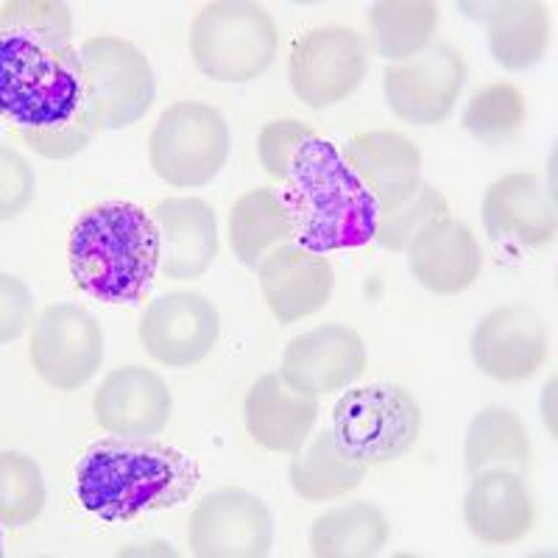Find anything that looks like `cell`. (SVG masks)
<instances>
[{
    "instance_id": "cell-20",
    "label": "cell",
    "mask_w": 558,
    "mask_h": 558,
    "mask_svg": "<svg viewBox=\"0 0 558 558\" xmlns=\"http://www.w3.org/2000/svg\"><path fill=\"white\" fill-rule=\"evenodd\" d=\"M159 229V271L171 279H196L218 254L216 209L196 196L166 198L154 216Z\"/></svg>"
},
{
    "instance_id": "cell-26",
    "label": "cell",
    "mask_w": 558,
    "mask_h": 558,
    "mask_svg": "<svg viewBox=\"0 0 558 558\" xmlns=\"http://www.w3.org/2000/svg\"><path fill=\"white\" fill-rule=\"evenodd\" d=\"M229 243L238 263L246 268H257L274 248L293 243V227L282 196L271 187L243 193L229 213Z\"/></svg>"
},
{
    "instance_id": "cell-25",
    "label": "cell",
    "mask_w": 558,
    "mask_h": 558,
    "mask_svg": "<svg viewBox=\"0 0 558 558\" xmlns=\"http://www.w3.org/2000/svg\"><path fill=\"white\" fill-rule=\"evenodd\" d=\"M463 466L472 477L483 472L525 477L531 466V438L522 418L508 408H486L477 413L463 438Z\"/></svg>"
},
{
    "instance_id": "cell-21",
    "label": "cell",
    "mask_w": 558,
    "mask_h": 558,
    "mask_svg": "<svg viewBox=\"0 0 558 558\" xmlns=\"http://www.w3.org/2000/svg\"><path fill=\"white\" fill-rule=\"evenodd\" d=\"M248 436L271 452H299L318 418V400L296 391L279 372L254 383L243 405Z\"/></svg>"
},
{
    "instance_id": "cell-9",
    "label": "cell",
    "mask_w": 558,
    "mask_h": 558,
    "mask_svg": "<svg viewBox=\"0 0 558 558\" xmlns=\"http://www.w3.org/2000/svg\"><path fill=\"white\" fill-rule=\"evenodd\" d=\"M368 73L366 39L347 26H324L293 43L288 82L293 96L311 109L347 101Z\"/></svg>"
},
{
    "instance_id": "cell-7",
    "label": "cell",
    "mask_w": 558,
    "mask_h": 558,
    "mask_svg": "<svg viewBox=\"0 0 558 558\" xmlns=\"http://www.w3.org/2000/svg\"><path fill=\"white\" fill-rule=\"evenodd\" d=\"M422 411L402 386L380 383L347 391L332 408V436L343 456L363 466L397 461L413 447Z\"/></svg>"
},
{
    "instance_id": "cell-16",
    "label": "cell",
    "mask_w": 558,
    "mask_h": 558,
    "mask_svg": "<svg viewBox=\"0 0 558 558\" xmlns=\"http://www.w3.org/2000/svg\"><path fill=\"white\" fill-rule=\"evenodd\" d=\"M481 218L492 241L522 248L547 246L558 229L550 191L533 173H508L488 184Z\"/></svg>"
},
{
    "instance_id": "cell-34",
    "label": "cell",
    "mask_w": 558,
    "mask_h": 558,
    "mask_svg": "<svg viewBox=\"0 0 558 558\" xmlns=\"http://www.w3.org/2000/svg\"><path fill=\"white\" fill-rule=\"evenodd\" d=\"M37 179L28 159L14 148L0 146V221H12L32 204Z\"/></svg>"
},
{
    "instance_id": "cell-19",
    "label": "cell",
    "mask_w": 558,
    "mask_h": 558,
    "mask_svg": "<svg viewBox=\"0 0 558 558\" xmlns=\"http://www.w3.org/2000/svg\"><path fill=\"white\" fill-rule=\"evenodd\" d=\"M341 157L377 207H391L422 184V154L416 143L393 129H375L347 140Z\"/></svg>"
},
{
    "instance_id": "cell-28",
    "label": "cell",
    "mask_w": 558,
    "mask_h": 558,
    "mask_svg": "<svg viewBox=\"0 0 558 558\" xmlns=\"http://www.w3.org/2000/svg\"><path fill=\"white\" fill-rule=\"evenodd\" d=\"M372 48L388 62H405L430 48L438 28V7L430 0H380L368 12Z\"/></svg>"
},
{
    "instance_id": "cell-31",
    "label": "cell",
    "mask_w": 558,
    "mask_h": 558,
    "mask_svg": "<svg viewBox=\"0 0 558 558\" xmlns=\"http://www.w3.org/2000/svg\"><path fill=\"white\" fill-rule=\"evenodd\" d=\"M525 98L511 84H488L463 107V129L486 146H502L525 126Z\"/></svg>"
},
{
    "instance_id": "cell-14",
    "label": "cell",
    "mask_w": 558,
    "mask_h": 558,
    "mask_svg": "<svg viewBox=\"0 0 558 558\" xmlns=\"http://www.w3.org/2000/svg\"><path fill=\"white\" fill-rule=\"evenodd\" d=\"M366 372V343L343 324H322L286 347L279 375L307 397L349 388Z\"/></svg>"
},
{
    "instance_id": "cell-22",
    "label": "cell",
    "mask_w": 558,
    "mask_h": 558,
    "mask_svg": "<svg viewBox=\"0 0 558 558\" xmlns=\"http://www.w3.org/2000/svg\"><path fill=\"white\" fill-rule=\"evenodd\" d=\"M408 260L418 286L438 296H452L475 286L483 257L470 227L441 218L408 246Z\"/></svg>"
},
{
    "instance_id": "cell-6",
    "label": "cell",
    "mask_w": 558,
    "mask_h": 558,
    "mask_svg": "<svg viewBox=\"0 0 558 558\" xmlns=\"http://www.w3.org/2000/svg\"><path fill=\"white\" fill-rule=\"evenodd\" d=\"M87 112L96 132H121L143 121L157 98L148 57L123 37H93L78 48Z\"/></svg>"
},
{
    "instance_id": "cell-27",
    "label": "cell",
    "mask_w": 558,
    "mask_h": 558,
    "mask_svg": "<svg viewBox=\"0 0 558 558\" xmlns=\"http://www.w3.org/2000/svg\"><path fill=\"white\" fill-rule=\"evenodd\" d=\"M386 514L372 502H347L324 511L311 527V553L322 558H366L386 547Z\"/></svg>"
},
{
    "instance_id": "cell-32",
    "label": "cell",
    "mask_w": 558,
    "mask_h": 558,
    "mask_svg": "<svg viewBox=\"0 0 558 558\" xmlns=\"http://www.w3.org/2000/svg\"><path fill=\"white\" fill-rule=\"evenodd\" d=\"M441 218H450V204L433 184L422 182L408 198L380 209L375 241L388 252H408V246Z\"/></svg>"
},
{
    "instance_id": "cell-30",
    "label": "cell",
    "mask_w": 558,
    "mask_h": 558,
    "mask_svg": "<svg viewBox=\"0 0 558 558\" xmlns=\"http://www.w3.org/2000/svg\"><path fill=\"white\" fill-rule=\"evenodd\" d=\"M48 502L39 463L17 450L0 452V522L9 527L32 525Z\"/></svg>"
},
{
    "instance_id": "cell-35",
    "label": "cell",
    "mask_w": 558,
    "mask_h": 558,
    "mask_svg": "<svg viewBox=\"0 0 558 558\" xmlns=\"http://www.w3.org/2000/svg\"><path fill=\"white\" fill-rule=\"evenodd\" d=\"M34 324L32 288L14 274L0 271V343L17 341Z\"/></svg>"
},
{
    "instance_id": "cell-13",
    "label": "cell",
    "mask_w": 558,
    "mask_h": 558,
    "mask_svg": "<svg viewBox=\"0 0 558 558\" xmlns=\"http://www.w3.org/2000/svg\"><path fill=\"white\" fill-rule=\"evenodd\" d=\"M221 336L216 305L193 291L162 293L140 318V341L162 366L187 368L202 363Z\"/></svg>"
},
{
    "instance_id": "cell-11",
    "label": "cell",
    "mask_w": 558,
    "mask_h": 558,
    "mask_svg": "<svg viewBox=\"0 0 558 558\" xmlns=\"http://www.w3.org/2000/svg\"><path fill=\"white\" fill-rule=\"evenodd\" d=\"M466 82L461 53L436 43L405 62L386 68V101L400 121L413 126H436L452 112Z\"/></svg>"
},
{
    "instance_id": "cell-2",
    "label": "cell",
    "mask_w": 558,
    "mask_h": 558,
    "mask_svg": "<svg viewBox=\"0 0 558 558\" xmlns=\"http://www.w3.org/2000/svg\"><path fill=\"white\" fill-rule=\"evenodd\" d=\"M202 470L187 452L151 438H107L76 466L78 502L104 522H126L191 500Z\"/></svg>"
},
{
    "instance_id": "cell-33",
    "label": "cell",
    "mask_w": 558,
    "mask_h": 558,
    "mask_svg": "<svg viewBox=\"0 0 558 558\" xmlns=\"http://www.w3.org/2000/svg\"><path fill=\"white\" fill-rule=\"evenodd\" d=\"M313 137V129L299 121H274L263 126L257 137V154H260V166L266 173H271L277 182H286L291 173L293 157L307 140Z\"/></svg>"
},
{
    "instance_id": "cell-10",
    "label": "cell",
    "mask_w": 558,
    "mask_h": 558,
    "mask_svg": "<svg viewBox=\"0 0 558 558\" xmlns=\"http://www.w3.org/2000/svg\"><path fill=\"white\" fill-rule=\"evenodd\" d=\"M32 366L57 391H76L98 375L104 332L98 318L70 302L45 307L32 324Z\"/></svg>"
},
{
    "instance_id": "cell-18",
    "label": "cell",
    "mask_w": 558,
    "mask_h": 558,
    "mask_svg": "<svg viewBox=\"0 0 558 558\" xmlns=\"http://www.w3.org/2000/svg\"><path fill=\"white\" fill-rule=\"evenodd\" d=\"M171 391L166 380L146 366L114 368L98 386L93 411L98 425L121 438H151L171 418Z\"/></svg>"
},
{
    "instance_id": "cell-24",
    "label": "cell",
    "mask_w": 558,
    "mask_h": 558,
    "mask_svg": "<svg viewBox=\"0 0 558 558\" xmlns=\"http://www.w3.org/2000/svg\"><path fill=\"white\" fill-rule=\"evenodd\" d=\"M463 520L486 545H514L536 520L525 477L511 472L475 475L463 497Z\"/></svg>"
},
{
    "instance_id": "cell-15",
    "label": "cell",
    "mask_w": 558,
    "mask_h": 558,
    "mask_svg": "<svg viewBox=\"0 0 558 558\" xmlns=\"http://www.w3.org/2000/svg\"><path fill=\"white\" fill-rule=\"evenodd\" d=\"M472 357L492 380H527L539 372L547 357L545 318L522 305L486 313L472 332Z\"/></svg>"
},
{
    "instance_id": "cell-3",
    "label": "cell",
    "mask_w": 558,
    "mask_h": 558,
    "mask_svg": "<svg viewBox=\"0 0 558 558\" xmlns=\"http://www.w3.org/2000/svg\"><path fill=\"white\" fill-rule=\"evenodd\" d=\"M70 277L101 305H134L159 271V229L151 213L132 202L89 207L70 232Z\"/></svg>"
},
{
    "instance_id": "cell-4",
    "label": "cell",
    "mask_w": 558,
    "mask_h": 558,
    "mask_svg": "<svg viewBox=\"0 0 558 558\" xmlns=\"http://www.w3.org/2000/svg\"><path fill=\"white\" fill-rule=\"evenodd\" d=\"M282 184L286 191L279 196L299 246L327 254L375 241L380 207L330 140L313 134L296 151Z\"/></svg>"
},
{
    "instance_id": "cell-17",
    "label": "cell",
    "mask_w": 558,
    "mask_h": 558,
    "mask_svg": "<svg viewBox=\"0 0 558 558\" xmlns=\"http://www.w3.org/2000/svg\"><path fill=\"white\" fill-rule=\"evenodd\" d=\"M263 299L279 324H293L324 311L336 288V274L324 254L299 243H282L257 266Z\"/></svg>"
},
{
    "instance_id": "cell-36",
    "label": "cell",
    "mask_w": 558,
    "mask_h": 558,
    "mask_svg": "<svg viewBox=\"0 0 558 558\" xmlns=\"http://www.w3.org/2000/svg\"><path fill=\"white\" fill-rule=\"evenodd\" d=\"M3 553L7 550H3V533H0V558H3Z\"/></svg>"
},
{
    "instance_id": "cell-8",
    "label": "cell",
    "mask_w": 558,
    "mask_h": 558,
    "mask_svg": "<svg viewBox=\"0 0 558 558\" xmlns=\"http://www.w3.org/2000/svg\"><path fill=\"white\" fill-rule=\"evenodd\" d=\"M232 148L229 123L216 107L179 101L159 114L148 134V159L171 187H202L223 171Z\"/></svg>"
},
{
    "instance_id": "cell-1",
    "label": "cell",
    "mask_w": 558,
    "mask_h": 558,
    "mask_svg": "<svg viewBox=\"0 0 558 558\" xmlns=\"http://www.w3.org/2000/svg\"><path fill=\"white\" fill-rule=\"evenodd\" d=\"M0 118L45 159H70L96 140L73 39L0 23Z\"/></svg>"
},
{
    "instance_id": "cell-29",
    "label": "cell",
    "mask_w": 558,
    "mask_h": 558,
    "mask_svg": "<svg viewBox=\"0 0 558 558\" xmlns=\"http://www.w3.org/2000/svg\"><path fill=\"white\" fill-rule=\"evenodd\" d=\"M368 466L343 456L332 430H322L307 450H299L291 466V486L311 502H330L355 492Z\"/></svg>"
},
{
    "instance_id": "cell-23",
    "label": "cell",
    "mask_w": 558,
    "mask_h": 558,
    "mask_svg": "<svg viewBox=\"0 0 558 558\" xmlns=\"http://www.w3.org/2000/svg\"><path fill=\"white\" fill-rule=\"evenodd\" d=\"M466 17L486 23L488 51L506 70H531L545 59L550 45V17L542 3L495 0V3H458Z\"/></svg>"
},
{
    "instance_id": "cell-12",
    "label": "cell",
    "mask_w": 558,
    "mask_h": 558,
    "mask_svg": "<svg viewBox=\"0 0 558 558\" xmlns=\"http://www.w3.org/2000/svg\"><path fill=\"white\" fill-rule=\"evenodd\" d=\"M274 517L246 488H218L191 517L193 556L257 558L271 553Z\"/></svg>"
},
{
    "instance_id": "cell-5",
    "label": "cell",
    "mask_w": 558,
    "mask_h": 558,
    "mask_svg": "<svg viewBox=\"0 0 558 558\" xmlns=\"http://www.w3.org/2000/svg\"><path fill=\"white\" fill-rule=\"evenodd\" d=\"M277 23L257 3L221 0L193 17V62L213 82L246 84L260 78L277 57Z\"/></svg>"
}]
</instances>
